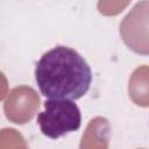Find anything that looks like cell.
Masks as SVG:
<instances>
[{
  "label": "cell",
  "instance_id": "3",
  "mask_svg": "<svg viewBox=\"0 0 149 149\" xmlns=\"http://www.w3.org/2000/svg\"><path fill=\"white\" fill-rule=\"evenodd\" d=\"M120 35L132 51L143 56L149 55V0L137 2L123 17Z\"/></svg>",
  "mask_w": 149,
  "mask_h": 149
},
{
  "label": "cell",
  "instance_id": "2",
  "mask_svg": "<svg viewBox=\"0 0 149 149\" xmlns=\"http://www.w3.org/2000/svg\"><path fill=\"white\" fill-rule=\"evenodd\" d=\"M44 109L37 114V123L43 135L56 140L79 129L80 109L69 99H50L44 101Z\"/></svg>",
  "mask_w": 149,
  "mask_h": 149
},
{
  "label": "cell",
  "instance_id": "1",
  "mask_svg": "<svg viewBox=\"0 0 149 149\" xmlns=\"http://www.w3.org/2000/svg\"><path fill=\"white\" fill-rule=\"evenodd\" d=\"M35 80L47 98L77 100L88 91L92 71L74 49L57 45L36 63Z\"/></svg>",
  "mask_w": 149,
  "mask_h": 149
}]
</instances>
